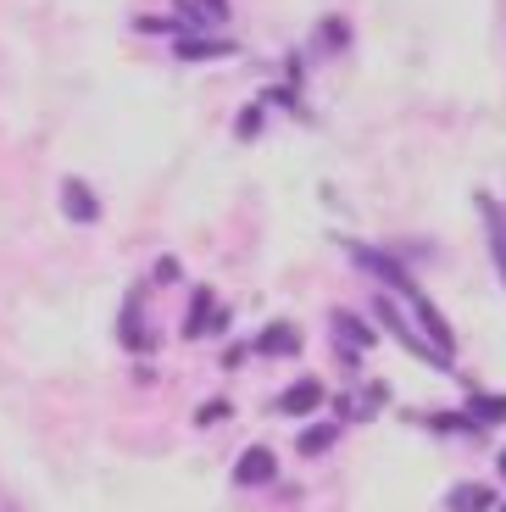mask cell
Returning a JSON list of instances; mask_svg holds the SVG:
<instances>
[{
  "mask_svg": "<svg viewBox=\"0 0 506 512\" xmlns=\"http://www.w3.org/2000/svg\"><path fill=\"white\" fill-rule=\"evenodd\" d=\"M351 256H356V268H367V273H373V279H379V284H390V290H401L406 301L418 295V290H412V273H406L401 262H395V256L373 251V245H356V240H351Z\"/></svg>",
  "mask_w": 506,
  "mask_h": 512,
  "instance_id": "6da1fadb",
  "label": "cell"
},
{
  "mask_svg": "<svg viewBox=\"0 0 506 512\" xmlns=\"http://www.w3.org/2000/svg\"><path fill=\"white\" fill-rule=\"evenodd\" d=\"M373 318H379V323H390V329H395V340H401L406 351H418V357H429V362H445V351L423 346L418 334L406 329V318H401V312H395V301H373Z\"/></svg>",
  "mask_w": 506,
  "mask_h": 512,
  "instance_id": "7a4b0ae2",
  "label": "cell"
},
{
  "mask_svg": "<svg viewBox=\"0 0 506 512\" xmlns=\"http://www.w3.org/2000/svg\"><path fill=\"white\" fill-rule=\"evenodd\" d=\"M273 474H279L273 451H267V446H251V451L240 457V468H234V485H267Z\"/></svg>",
  "mask_w": 506,
  "mask_h": 512,
  "instance_id": "3957f363",
  "label": "cell"
},
{
  "mask_svg": "<svg viewBox=\"0 0 506 512\" xmlns=\"http://www.w3.org/2000/svg\"><path fill=\"white\" fill-rule=\"evenodd\" d=\"M323 407V384L317 379H295L290 390L279 396V412H290V418H301V412H317Z\"/></svg>",
  "mask_w": 506,
  "mask_h": 512,
  "instance_id": "277c9868",
  "label": "cell"
},
{
  "mask_svg": "<svg viewBox=\"0 0 506 512\" xmlns=\"http://www.w3.org/2000/svg\"><path fill=\"white\" fill-rule=\"evenodd\" d=\"M62 206H67V218H73V223H95V218H101L95 195H89L78 179H67V184H62Z\"/></svg>",
  "mask_w": 506,
  "mask_h": 512,
  "instance_id": "5b68a950",
  "label": "cell"
},
{
  "mask_svg": "<svg viewBox=\"0 0 506 512\" xmlns=\"http://www.w3.org/2000/svg\"><path fill=\"white\" fill-rule=\"evenodd\" d=\"M256 351H267V357H295V351H301V334H295L290 323H273V329L256 340Z\"/></svg>",
  "mask_w": 506,
  "mask_h": 512,
  "instance_id": "8992f818",
  "label": "cell"
},
{
  "mask_svg": "<svg viewBox=\"0 0 506 512\" xmlns=\"http://www.w3.org/2000/svg\"><path fill=\"white\" fill-rule=\"evenodd\" d=\"M484 206V223H490V256H495V268H501V279H506V212L495 201H479Z\"/></svg>",
  "mask_w": 506,
  "mask_h": 512,
  "instance_id": "52a82bcc",
  "label": "cell"
},
{
  "mask_svg": "<svg viewBox=\"0 0 506 512\" xmlns=\"http://www.w3.org/2000/svg\"><path fill=\"white\" fill-rule=\"evenodd\" d=\"M412 307H418V318H423V329H429V346H440V351H451V329H445V318L423 301V295H412Z\"/></svg>",
  "mask_w": 506,
  "mask_h": 512,
  "instance_id": "ba28073f",
  "label": "cell"
},
{
  "mask_svg": "<svg viewBox=\"0 0 506 512\" xmlns=\"http://www.w3.org/2000/svg\"><path fill=\"white\" fill-rule=\"evenodd\" d=\"M484 507H495V496L484 485H456L451 490V512H484Z\"/></svg>",
  "mask_w": 506,
  "mask_h": 512,
  "instance_id": "9c48e42d",
  "label": "cell"
},
{
  "mask_svg": "<svg viewBox=\"0 0 506 512\" xmlns=\"http://www.w3.org/2000/svg\"><path fill=\"white\" fill-rule=\"evenodd\" d=\"M206 323H212V290H195V301H190V318H184V334H206Z\"/></svg>",
  "mask_w": 506,
  "mask_h": 512,
  "instance_id": "30bf717a",
  "label": "cell"
},
{
  "mask_svg": "<svg viewBox=\"0 0 506 512\" xmlns=\"http://www.w3.org/2000/svg\"><path fill=\"white\" fill-rule=\"evenodd\" d=\"M228 45L223 39H178V56H184V62H201V56H223Z\"/></svg>",
  "mask_w": 506,
  "mask_h": 512,
  "instance_id": "8fae6325",
  "label": "cell"
},
{
  "mask_svg": "<svg viewBox=\"0 0 506 512\" xmlns=\"http://www.w3.org/2000/svg\"><path fill=\"white\" fill-rule=\"evenodd\" d=\"M334 329H340L345 340H362V346H373V329H367L362 318H351V312H334Z\"/></svg>",
  "mask_w": 506,
  "mask_h": 512,
  "instance_id": "7c38bea8",
  "label": "cell"
},
{
  "mask_svg": "<svg viewBox=\"0 0 506 512\" xmlns=\"http://www.w3.org/2000/svg\"><path fill=\"white\" fill-rule=\"evenodd\" d=\"M473 412H479V423H501L506 418V396H479V401H473Z\"/></svg>",
  "mask_w": 506,
  "mask_h": 512,
  "instance_id": "4fadbf2b",
  "label": "cell"
},
{
  "mask_svg": "<svg viewBox=\"0 0 506 512\" xmlns=\"http://www.w3.org/2000/svg\"><path fill=\"white\" fill-rule=\"evenodd\" d=\"M329 446H334V429H306V435H301L306 457H317V451H329Z\"/></svg>",
  "mask_w": 506,
  "mask_h": 512,
  "instance_id": "5bb4252c",
  "label": "cell"
},
{
  "mask_svg": "<svg viewBox=\"0 0 506 512\" xmlns=\"http://www.w3.org/2000/svg\"><path fill=\"white\" fill-rule=\"evenodd\" d=\"M206 6H212V12H217V17H223V0H206Z\"/></svg>",
  "mask_w": 506,
  "mask_h": 512,
  "instance_id": "9a60e30c",
  "label": "cell"
},
{
  "mask_svg": "<svg viewBox=\"0 0 506 512\" xmlns=\"http://www.w3.org/2000/svg\"><path fill=\"white\" fill-rule=\"evenodd\" d=\"M501 479H506V451H501Z\"/></svg>",
  "mask_w": 506,
  "mask_h": 512,
  "instance_id": "2e32d148",
  "label": "cell"
}]
</instances>
